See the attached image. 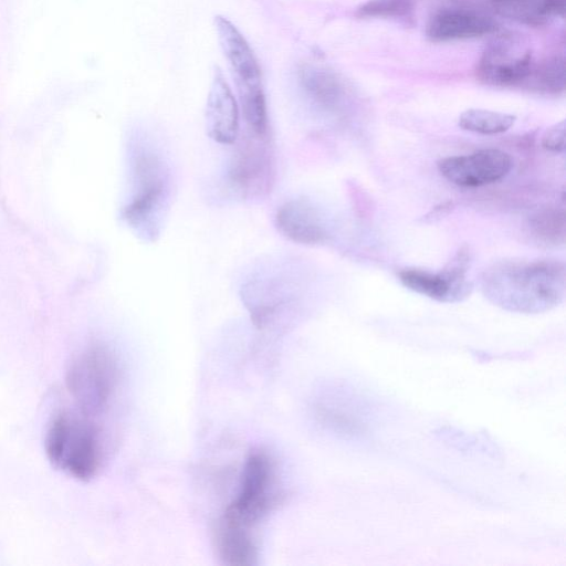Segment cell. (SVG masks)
<instances>
[{
	"instance_id": "cell-5",
	"label": "cell",
	"mask_w": 566,
	"mask_h": 566,
	"mask_svg": "<svg viewBox=\"0 0 566 566\" xmlns=\"http://www.w3.org/2000/svg\"><path fill=\"white\" fill-rule=\"evenodd\" d=\"M119 382L118 359L109 347L99 343L78 354L66 374V387L76 410L96 421L113 407Z\"/></svg>"
},
{
	"instance_id": "cell-13",
	"label": "cell",
	"mask_w": 566,
	"mask_h": 566,
	"mask_svg": "<svg viewBox=\"0 0 566 566\" xmlns=\"http://www.w3.org/2000/svg\"><path fill=\"white\" fill-rule=\"evenodd\" d=\"M274 224L289 241L303 245H318L329 233L318 209L305 198L282 203L275 212Z\"/></svg>"
},
{
	"instance_id": "cell-18",
	"label": "cell",
	"mask_w": 566,
	"mask_h": 566,
	"mask_svg": "<svg viewBox=\"0 0 566 566\" xmlns=\"http://www.w3.org/2000/svg\"><path fill=\"white\" fill-rule=\"evenodd\" d=\"M516 117L512 114L470 108L459 116L458 125L464 130L483 135H495L510 129Z\"/></svg>"
},
{
	"instance_id": "cell-14",
	"label": "cell",
	"mask_w": 566,
	"mask_h": 566,
	"mask_svg": "<svg viewBox=\"0 0 566 566\" xmlns=\"http://www.w3.org/2000/svg\"><path fill=\"white\" fill-rule=\"evenodd\" d=\"M495 30L496 22L485 14L467 9H443L430 18L426 35L438 43L475 39Z\"/></svg>"
},
{
	"instance_id": "cell-6",
	"label": "cell",
	"mask_w": 566,
	"mask_h": 566,
	"mask_svg": "<svg viewBox=\"0 0 566 566\" xmlns=\"http://www.w3.org/2000/svg\"><path fill=\"white\" fill-rule=\"evenodd\" d=\"M228 179L241 198L250 201L265 198L275 179L272 137L244 133L231 156Z\"/></svg>"
},
{
	"instance_id": "cell-2",
	"label": "cell",
	"mask_w": 566,
	"mask_h": 566,
	"mask_svg": "<svg viewBox=\"0 0 566 566\" xmlns=\"http://www.w3.org/2000/svg\"><path fill=\"white\" fill-rule=\"evenodd\" d=\"M480 285L484 296L499 307L543 313L564 300L565 265L555 260H503L484 270Z\"/></svg>"
},
{
	"instance_id": "cell-8",
	"label": "cell",
	"mask_w": 566,
	"mask_h": 566,
	"mask_svg": "<svg viewBox=\"0 0 566 566\" xmlns=\"http://www.w3.org/2000/svg\"><path fill=\"white\" fill-rule=\"evenodd\" d=\"M469 263L470 251L462 247L439 272L406 268L399 271L398 277L407 289L434 301L461 302L469 297L473 290V284L467 279Z\"/></svg>"
},
{
	"instance_id": "cell-15",
	"label": "cell",
	"mask_w": 566,
	"mask_h": 566,
	"mask_svg": "<svg viewBox=\"0 0 566 566\" xmlns=\"http://www.w3.org/2000/svg\"><path fill=\"white\" fill-rule=\"evenodd\" d=\"M566 0H491L494 11L509 20L530 27L547 24L565 13Z\"/></svg>"
},
{
	"instance_id": "cell-10",
	"label": "cell",
	"mask_w": 566,
	"mask_h": 566,
	"mask_svg": "<svg viewBox=\"0 0 566 566\" xmlns=\"http://www.w3.org/2000/svg\"><path fill=\"white\" fill-rule=\"evenodd\" d=\"M511 156L500 149L488 148L470 155L450 156L437 163L439 172L460 187H480L496 182L512 169Z\"/></svg>"
},
{
	"instance_id": "cell-20",
	"label": "cell",
	"mask_w": 566,
	"mask_h": 566,
	"mask_svg": "<svg viewBox=\"0 0 566 566\" xmlns=\"http://www.w3.org/2000/svg\"><path fill=\"white\" fill-rule=\"evenodd\" d=\"M542 146L552 153H562L565 149V120H560L545 130L542 136Z\"/></svg>"
},
{
	"instance_id": "cell-12",
	"label": "cell",
	"mask_w": 566,
	"mask_h": 566,
	"mask_svg": "<svg viewBox=\"0 0 566 566\" xmlns=\"http://www.w3.org/2000/svg\"><path fill=\"white\" fill-rule=\"evenodd\" d=\"M208 136L220 145H233L239 137V106L219 66H216L206 104Z\"/></svg>"
},
{
	"instance_id": "cell-1",
	"label": "cell",
	"mask_w": 566,
	"mask_h": 566,
	"mask_svg": "<svg viewBox=\"0 0 566 566\" xmlns=\"http://www.w3.org/2000/svg\"><path fill=\"white\" fill-rule=\"evenodd\" d=\"M283 496L272 455L261 449L251 451L243 462L235 493L224 506L214 531L217 552L226 565L258 563L259 531Z\"/></svg>"
},
{
	"instance_id": "cell-7",
	"label": "cell",
	"mask_w": 566,
	"mask_h": 566,
	"mask_svg": "<svg viewBox=\"0 0 566 566\" xmlns=\"http://www.w3.org/2000/svg\"><path fill=\"white\" fill-rule=\"evenodd\" d=\"M533 63L531 49L518 38L500 34L484 49L475 66V76L489 86L522 87Z\"/></svg>"
},
{
	"instance_id": "cell-9",
	"label": "cell",
	"mask_w": 566,
	"mask_h": 566,
	"mask_svg": "<svg viewBox=\"0 0 566 566\" xmlns=\"http://www.w3.org/2000/svg\"><path fill=\"white\" fill-rule=\"evenodd\" d=\"M214 29L239 99L264 94L258 59L244 35L228 18L220 14L214 18Z\"/></svg>"
},
{
	"instance_id": "cell-4",
	"label": "cell",
	"mask_w": 566,
	"mask_h": 566,
	"mask_svg": "<svg viewBox=\"0 0 566 566\" xmlns=\"http://www.w3.org/2000/svg\"><path fill=\"white\" fill-rule=\"evenodd\" d=\"M170 195V172L153 146H135L132 157V193L123 209L126 222L145 239L158 234Z\"/></svg>"
},
{
	"instance_id": "cell-17",
	"label": "cell",
	"mask_w": 566,
	"mask_h": 566,
	"mask_svg": "<svg viewBox=\"0 0 566 566\" xmlns=\"http://www.w3.org/2000/svg\"><path fill=\"white\" fill-rule=\"evenodd\" d=\"M522 87L546 95H558L565 91V59L552 55L533 63Z\"/></svg>"
},
{
	"instance_id": "cell-3",
	"label": "cell",
	"mask_w": 566,
	"mask_h": 566,
	"mask_svg": "<svg viewBox=\"0 0 566 566\" xmlns=\"http://www.w3.org/2000/svg\"><path fill=\"white\" fill-rule=\"evenodd\" d=\"M44 448L54 468L80 481H90L105 458L103 426L76 409L61 411L49 423Z\"/></svg>"
},
{
	"instance_id": "cell-11",
	"label": "cell",
	"mask_w": 566,
	"mask_h": 566,
	"mask_svg": "<svg viewBox=\"0 0 566 566\" xmlns=\"http://www.w3.org/2000/svg\"><path fill=\"white\" fill-rule=\"evenodd\" d=\"M296 83L305 101L325 114H339L348 99V87L340 74L321 63L300 65Z\"/></svg>"
},
{
	"instance_id": "cell-16",
	"label": "cell",
	"mask_w": 566,
	"mask_h": 566,
	"mask_svg": "<svg viewBox=\"0 0 566 566\" xmlns=\"http://www.w3.org/2000/svg\"><path fill=\"white\" fill-rule=\"evenodd\" d=\"M526 232L539 245H563L566 233L564 210L552 206L534 210L526 219Z\"/></svg>"
},
{
	"instance_id": "cell-19",
	"label": "cell",
	"mask_w": 566,
	"mask_h": 566,
	"mask_svg": "<svg viewBox=\"0 0 566 566\" xmlns=\"http://www.w3.org/2000/svg\"><path fill=\"white\" fill-rule=\"evenodd\" d=\"M415 13L413 0H367L361 3L356 15L361 19L410 20Z\"/></svg>"
}]
</instances>
